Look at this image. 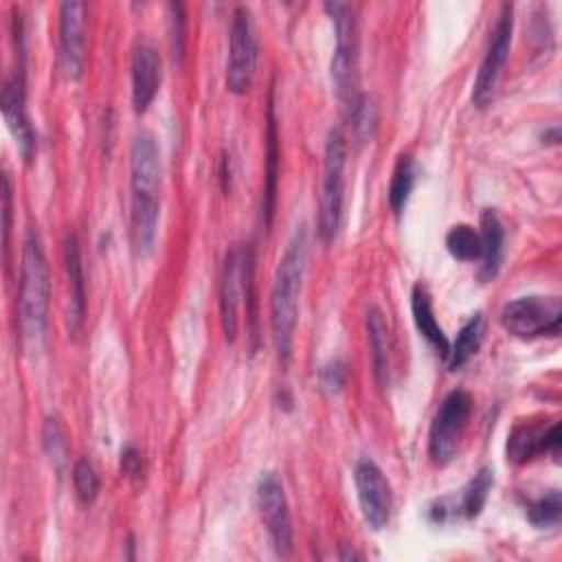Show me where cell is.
Instances as JSON below:
<instances>
[{"label":"cell","mask_w":562,"mask_h":562,"mask_svg":"<svg viewBox=\"0 0 562 562\" xmlns=\"http://www.w3.org/2000/svg\"><path fill=\"white\" fill-rule=\"evenodd\" d=\"M130 191L132 244L138 255H149L156 241L160 215V154L156 138L147 130L136 132L132 138Z\"/></svg>","instance_id":"obj_1"},{"label":"cell","mask_w":562,"mask_h":562,"mask_svg":"<svg viewBox=\"0 0 562 562\" xmlns=\"http://www.w3.org/2000/svg\"><path fill=\"white\" fill-rule=\"evenodd\" d=\"M307 263V233L299 226L279 259L270 294V329L279 362L285 367L292 358V342L299 318V294Z\"/></svg>","instance_id":"obj_2"},{"label":"cell","mask_w":562,"mask_h":562,"mask_svg":"<svg viewBox=\"0 0 562 562\" xmlns=\"http://www.w3.org/2000/svg\"><path fill=\"white\" fill-rule=\"evenodd\" d=\"M48 303H50L48 261L42 248L40 233L35 228H29L22 246L20 294H18L20 327L24 338L37 340L44 336L46 323H48Z\"/></svg>","instance_id":"obj_3"},{"label":"cell","mask_w":562,"mask_h":562,"mask_svg":"<svg viewBox=\"0 0 562 562\" xmlns=\"http://www.w3.org/2000/svg\"><path fill=\"white\" fill-rule=\"evenodd\" d=\"M345 165H347L345 134L338 127H331L327 134L325 154H323V182H321V206H318V228H316L323 244H331L340 226Z\"/></svg>","instance_id":"obj_4"},{"label":"cell","mask_w":562,"mask_h":562,"mask_svg":"<svg viewBox=\"0 0 562 562\" xmlns=\"http://www.w3.org/2000/svg\"><path fill=\"white\" fill-rule=\"evenodd\" d=\"M336 31V48L331 55V83L340 101L351 103L358 97V44H356V18L353 9L342 2H327Z\"/></svg>","instance_id":"obj_5"},{"label":"cell","mask_w":562,"mask_h":562,"mask_svg":"<svg viewBox=\"0 0 562 562\" xmlns=\"http://www.w3.org/2000/svg\"><path fill=\"white\" fill-rule=\"evenodd\" d=\"M252 279V252L244 244H235L226 250L220 274V323L228 342L235 340L239 327L241 299L250 296Z\"/></svg>","instance_id":"obj_6"},{"label":"cell","mask_w":562,"mask_h":562,"mask_svg":"<svg viewBox=\"0 0 562 562\" xmlns=\"http://www.w3.org/2000/svg\"><path fill=\"white\" fill-rule=\"evenodd\" d=\"M470 413H472V397L461 389L450 391L441 400L428 432V457L435 465L443 468L454 459L461 435L468 426Z\"/></svg>","instance_id":"obj_7"},{"label":"cell","mask_w":562,"mask_h":562,"mask_svg":"<svg viewBox=\"0 0 562 562\" xmlns=\"http://www.w3.org/2000/svg\"><path fill=\"white\" fill-rule=\"evenodd\" d=\"M562 303L558 296H520L501 312V325L516 338L558 336Z\"/></svg>","instance_id":"obj_8"},{"label":"cell","mask_w":562,"mask_h":562,"mask_svg":"<svg viewBox=\"0 0 562 562\" xmlns=\"http://www.w3.org/2000/svg\"><path fill=\"white\" fill-rule=\"evenodd\" d=\"M257 35L248 7H235L231 22V46L226 64V88L233 94H244L257 68Z\"/></svg>","instance_id":"obj_9"},{"label":"cell","mask_w":562,"mask_h":562,"mask_svg":"<svg viewBox=\"0 0 562 562\" xmlns=\"http://www.w3.org/2000/svg\"><path fill=\"white\" fill-rule=\"evenodd\" d=\"M512 29H514L512 4H503L501 7V15H498V20H496V24L492 29L487 50H485L483 61L479 66V72H476V79H474V88H472V103L479 110H485L494 101V92H496L503 66H505L507 55H509Z\"/></svg>","instance_id":"obj_10"},{"label":"cell","mask_w":562,"mask_h":562,"mask_svg":"<svg viewBox=\"0 0 562 562\" xmlns=\"http://www.w3.org/2000/svg\"><path fill=\"white\" fill-rule=\"evenodd\" d=\"M257 509L259 518L272 540L279 555L292 553V518L283 483L274 472H266L257 483Z\"/></svg>","instance_id":"obj_11"},{"label":"cell","mask_w":562,"mask_h":562,"mask_svg":"<svg viewBox=\"0 0 562 562\" xmlns=\"http://www.w3.org/2000/svg\"><path fill=\"white\" fill-rule=\"evenodd\" d=\"M353 481H356V494H358L364 522L373 531L384 529L393 512V492L384 472L373 461L362 459L356 463Z\"/></svg>","instance_id":"obj_12"},{"label":"cell","mask_w":562,"mask_h":562,"mask_svg":"<svg viewBox=\"0 0 562 562\" xmlns=\"http://www.w3.org/2000/svg\"><path fill=\"white\" fill-rule=\"evenodd\" d=\"M86 4L61 2L59 7V66L68 79L83 75L86 59Z\"/></svg>","instance_id":"obj_13"},{"label":"cell","mask_w":562,"mask_h":562,"mask_svg":"<svg viewBox=\"0 0 562 562\" xmlns=\"http://www.w3.org/2000/svg\"><path fill=\"white\" fill-rule=\"evenodd\" d=\"M560 424H518L507 437V461L527 463L542 452H549L558 459L560 454Z\"/></svg>","instance_id":"obj_14"},{"label":"cell","mask_w":562,"mask_h":562,"mask_svg":"<svg viewBox=\"0 0 562 562\" xmlns=\"http://www.w3.org/2000/svg\"><path fill=\"white\" fill-rule=\"evenodd\" d=\"M162 81L160 55L151 44H138L132 55V108L143 114L158 94Z\"/></svg>","instance_id":"obj_15"},{"label":"cell","mask_w":562,"mask_h":562,"mask_svg":"<svg viewBox=\"0 0 562 562\" xmlns=\"http://www.w3.org/2000/svg\"><path fill=\"white\" fill-rule=\"evenodd\" d=\"M2 114L4 121L22 151V156L29 160L35 147V134L26 116V105H24V77L22 70L18 75H11L4 79L2 86Z\"/></svg>","instance_id":"obj_16"},{"label":"cell","mask_w":562,"mask_h":562,"mask_svg":"<svg viewBox=\"0 0 562 562\" xmlns=\"http://www.w3.org/2000/svg\"><path fill=\"white\" fill-rule=\"evenodd\" d=\"M64 263L68 274V329L70 334H77L83 314H86V279H83V266H81V252L75 235H68L64 241Z\"/></svg>","instance_id":"obj_17"},{"label":"cell","mask_w":562,"mask_h":562,"mask_svg":"<svg viewBox=\"0 0 562 562\" xmlns=\"http://www.w3.org/2000/svg\"><path fill=\"white\" fill-rule=\"evenodd\" d=\"M367 336H369V349H371L375 380L380 386H386L389 375H391V338H389V327H386L384 314L378 305H371L367 310Z\"/></svg>","instance_id":"obj_18"},{"label":"cell","mask_w":562,"mask_h":562,"mask_svg":"<svg viewBox=\"0 0 562 562\" xmlns=\"http://www.w3.org/2000/svg\"><path fill=\"white\" fill-rule=\"evenodd\" d=\"M481 279L492 281L498 274L501 259H503V224L492 209L481 213Z\"/></svg>","instance_id":"obj_19"},{"label":"cell","mask_w":562,"mask_h":562,"mask_svg":"<svg viewBox=\"0 0 562 562\" xmlns=\"http://www.w3.org/2000/svg\"><path fill=\"white\" fill-rule=\"evenodd\" d=\"M411 312H413V321L417 331L446 358L450 342L441 329V325L435 318V310H432V301L430 294L426 292L424 285H415L411 292Z\"/></svg>","instance_id":"obj_20"},{"label":"cell","mask_w":562,"mask_h":562,"mask_svg":"<svg viewBox=\"0 0 562 562\" xmlns=\"http://www.w3.org/2000/svg\"><path fill=\"white\" fill-rule=\"evenodd\" d=\"M268 167H266V184H263V202H261V213L266 220V226H270L272 213H274V198H277V176H279V136H277V121H274V110L272 103L268 108Z\"/></svg>","instance_id":"obj_21"},{"label":"cell","mask_w":562,"mask_h":562,"mask_svg":"<svg viewBox=\"0 0 562 562\" xmlns=\"http://www.w3.org/2000/svg\"><path fill=\"white\" fill-rule=\"evenodd\" d=\"M481 340H483V316L481 314H472L463 323V327L459 329L454 342L448 349V356H446L448 369L450 371L461 369L479 351Z\"/></svg>","instance_id":"obj_22"},{"label":"cell","mask_w":562,"mask_h":562,"mask_svg":"<svg viewBox=\"0 0 562 562\" xmlns=\"http://www.w3.org/2000/svg\"><path fill=\"white\" fill-rule=\"evenodd\" d=\"M492 483H494V472L490 468H481L472 479L470 483L461 490V496H459V503H454L450 509L454 514H461L465 518H476L490 496V490H492ZM446 509V512H450ZM443 512V516H446Z\"/></svg>","instance_id":"obj_23"},{"label":"cell","mask_w":562,"mask_h":562,"mask_svg":"<svg viewBox=\"0 0 562 562\" xmlns=\"http://www.w3.org/2000/svg\"><path fill=\"white\" fill-rule=\"evenodd\" d=\"M415 180H417V169H415L413 158L408 154L400 156V160L393 169V176H391V184H389V204L395 213L404 211V206L415 189Z\"/></svg>","instance_id":"obj_24"},{"label":"cell","mask_w":562,"mask_h":562,"mask_svg":"<svg viewBox=\"0 0 562 562\" xmlns=\"http://www.w3.org/2000/svg\"><path fill=\"white\" fill-rule=\"evenodd\" d=\"M446 248L459 261H479L481 235L470 224H454L446 235Z\"/></svg>","instance_id":"obj_25"},{"label":"cell","mask_w":562,"mask_h":562,"mask_svg":"<svg viewBox=\"0 0 562 562\" xmlns=\"http://www.w3.org/2000/svg\"><path fill=\"white\" fill-rule=\"evenodd\" d=\"M349 121H351L353 136L360 143H364L373 136L375 125H378V112H375V105H373L371 97L358 92V97L349 103Z\"/></svg>","instance_id":"obj_26"},{"label":"cell","mask_w":562,"mask_h":562,"mask_svg":"<svg viewBox=\"0 0 562 562\" xmlns=\"http://www.w3.org/2000/svg\"><path fill=\"white\" fill-rule=\"evenodd\" d=\"M560 512H562V501H560V492L551 490L544 496H540L538 501H533L527 507V518L533 527L544 529V527H553L560 520Z\"/></svg>","instance_id":"obj_27"},{"label":"cell","mask_w":562,"mask_h":562,"mask_svg":"<svg viewBox=\"0 0 562 562\" xmlns=\"http://www.w3.org/2000/svg\"><path fill=\"white\" fill-rule=\"evenodd\" d=\"M72 483H75V492H77L81 503H92L97 498V494H99V487H101L97 470L86 459H79L75 463V468H72Z\"/></svg>","instance_id":"obj_28"},{"label":"cell","mask_w":562,"mask_h":562,"mask_svg":"<svg viewBox=\"0 0 562 562\" xmlns=\"http://www.w3.org/2000/svg\"><path fill=\"white\" fill-rule=\"evenodd\" d=\"M169 42H171V57L173 61H182L184 46H187V22L182 4H169Z\"/></svg>","instance_id":"obj_29"},{"label":"cell","mask_w":562,"mask_h":562,"mask_svg":"<svg viewBox=\"0 0 562 562\" xmlns=\"http://www.w3.org/2000/svg\"><path fill=\"white\" fill-rule=\"evenodd\" d=\"M42 437H44V448H46L48 457L53 461H64L66 452H68V441H66V432H64L61 424L55 417H48L44 422Z\"/></svg>","instance_id":"obj_30"},{"label":"cell","mask_w":562,"mask_h":562,"mask_svg":"<svg viewBox=\"0 0 562 562\" xmlns=\"http://www.w3.org/2000/svg\"><path fill=\"white\" fill-rule=\"evenodd\" d=\"M121 472L132 479V481H140L143 479V472H145V465H143V457L136 448L127 446L123 448L121 452Z\"/></svg>","instance_id":"obj_31"},{"label":"cell","mask_w":562,"mask_h":562,"mask_svg":"<svg viewBox=\"0 0 562 562\" xmlns=\"http://www.w3.org/2000/svg\"><path fill=\"white\" fill-rule=\"evenodd\" d=\"M321 384H323V389H327L329 393L340 391L342 384H345V367H342V362H329L327 367H323V371H321Z\"/></svg>","instance_id":"obj_32"},{"label":"cell","mask_w":562,"mask_h":562,"mask_svg":"<svg viewBox=\"0 0 562 562\" xmlns=\"http://www.w3.org/2000/svg\"><path fill=\"white\" fill-rule=\"evenodd\" d=\"M544 140L542 143H549V145H558V140H560V127L558 125H553L551 130H547L544 132V136H542Z\"/></svg>","instance_id":"obj_33"}]
</instances>
